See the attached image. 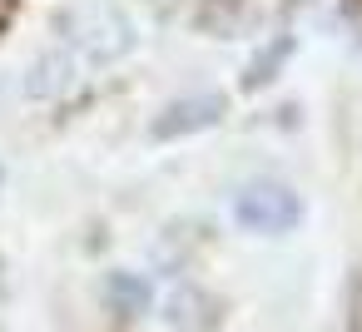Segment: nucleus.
I'll use <instances>...</instances> for the list:
<instances>
[{
  "mask_svg": "<svg viewBox=\"0 0 362 332\" xmlns=\"http://www.w3.org/2000/svg\"><path fill=\"white\" fill-rule=\"evenodd\" d=\"M105 302H110L119 317H139V312L149 307V283L134 278V273H110V283H105Z\"/></svg>",
  "mask_w": 362,
  "mask_h": 332,
  "instance_id": "7ed1b4c3",
  "label": "nucleus"
},
{
  "mask_svg": "<svg viewBox=\"0 0 362 332\" xmlns=\"http://www.w3.org/2000/svg\"><path fill=\"white\" fill-rule=\"evenodd\" d=\"M233 218H238L248 233L273 238V233H288V228L303 223V198H298L288 184H278V179H253V184L238 189Z\"/></svg>",
  "mask_w": 362,
  "mask_h": 332,
  "instance_id": "f257e3e1",
  "label": "nucleus"
},
{
  "mask_svg": "<svg viewBox=\"0 0 362 332\" xmlns=\"http://www.w3.org/2000/svg\"><path fill=\"white\" fill-rule=\"evenodd\" d=\"M218 109H223V100H218V95L179 100V105H169V109H164V119L154 124V134H159V139H174V134H189V129H204V124H214V119H218Z\"/></svg>",
  "mask_w": 362,
  "mask_h": 332,
  "instance_id": "f03ea898",
  "label": "nucleus"
}]
</instances>
